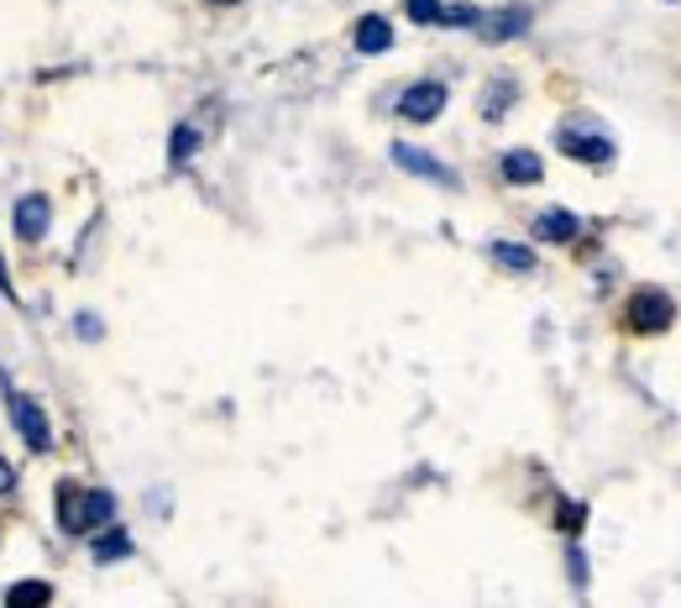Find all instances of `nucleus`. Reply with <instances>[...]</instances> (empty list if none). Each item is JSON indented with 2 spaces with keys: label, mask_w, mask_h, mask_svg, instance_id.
Listing matches in <instances>:
<instances>
[{
  "label": "nucleus",
  "mask_w": 681,
  "mask_h": 608,
  "mask_svg": "<svg viewBox=\"0 0 681 608\" xmlns=\"http://www.w3.org/2000/svg\"><path fill=\"white\" fill-rule=\"evenodd\" d=\"M105 524H116V493H105V487H74V483L59 487L63 535H94Z\"/></svg>",
  "instance_id": "f257e3e1"
},
{
  "label": "nucleus",
  "mask_w": 681,
  "mask_h": 608,
  "mask_svg": "<svg viewBox=\"0 0 681 608\" xmlns=\"http://www.w3.org/2000/svg\"><path fill=\"white\" fill-rule=\"evenodd\" d=\"M623 320H629V331L660 335V331H671L677 304H671V294H660V289H634L629 304H623Z\"/></svg>",
  "instance_id": "f03ea898"
},
{
  "label": "nucleus",
  "mask_w": 681,
  "mask_h": 608,
  "mask_svg": "<svg viewBox=\"0 0 681 608\" xmlns=\"http://www.w3.org/2000/svg\"><path fill=\"white\" fill-rule=\"evenodd\" d=\"M5 409H11V426L27 435L31 452H53V426H48V415L37 409V398L31 394H16L11 378H5Z\"/></svg>",
  "instance_id": "7ed1b4c3"
},
{
  "label": "nucleus",
  "mask_w": 681,
  "mask_h": 608,
  "mask_svg": "<svg viewBox=\"0 0 681 608\" xmlns=\"http://www.w3.org/2000/svg\"><path fill=\"white\" fill-rule=\"evenodd\" d=\"M556 142H562L566 157H582V163H608L614 157V137L593 122H566L556 131Z\"/></svg>",
  "instance_id": "20e7f679"
},
{
  "label": "nucleus",
  "mask_w": 681,
  "mask_h": 608,
  "mask_svg": "<svg viewBox=\"0 0 681 608\" xmlns=\"http://www.w3.org/2000/svg\"><path fill=\"white\" fill-rule=\"evenodd\" d=\"M445 111V85L441 79H419V85H409V90L399 94V116H404V122H436V116H441Z\"/></svg>",
  "instance_id": "39448f33"
},
{
  "label": "nucleus",
  "mask_w": 681,
  "mask_h": 608,
  "mask_svg": "<svg viewBox=\"0 0 681 608\" xmlns=\"http://www.w3.org/2000/svg\"><path fill=\"white\" fill-rule=\"evenodd\" d=\"M393 163L404 168V174H419V179H430V183H441V189H456V168L451 163H441V157H430V152H419L409 148V142H393Z\"/></svg>",
  "instance_id": "423d86ee"
},
{
  "label": "nucleus",
  "mask_w": 681,
  "mask_h": 608,
  "mask_svg": "<svg viewBox=\"0 0 681 608\" xmlns=\"http://www.w3.org/2000/svg\"><path fill=\"white\" fill-rule=\"evenodd\" d=\"M472 31H482V42H514V37L530 31V11H525V5H508V11H493V16H477Z\"/></svg>",
  "instance_id": "0eeeda50"
},
{
  "label": "nucleus",
  "mask_w": 681,
  "mask_h": 608,
  "mask_svg": "<svg viewBox=\"0 0 681 608\" xmlns=\"http://www.w3.org/2000/svg\"><path fill=\"white\" fill-rule=\"evenodd\" d=\"M48 220H53L48 194H27V200H16V237H22V242H42V237H48Z\"/></svg>",
  "instance_id": "6e6552de"
},
{
  "label": "nucleus",
  "mask_w": 681,
  "mask_h": 608,
  "mask_svg": "<svg viewBox=\"0 0 681 608\" xmlns=\"http://www.w3.org/2000/svg\"><path fill=\"white\" fill-rule=\"evenodd\" d=\"M582 231V220L571 211H545V215H534V237L540 242H571Z\"/></svg>",
  "instance_id": "1a4fd4ad"
},
{
  "label": "nucleus",
  "mask_w": 681,
  "mask_h": 608,
  "mask_svg": "<svg viewBox=\"0 0 681 608\" xmlns=\"http://www.w3.org/2000/svg\"><path fill=\"white\" fill-rule=\"evenodd\" d=\"M393 48V27L383 16H362L356 22V53H388Z\"/></svg>",
  "instance_id": "9d476101"
},
{
  "label": "nucleus",
  "mask_w": 681,
  "mask_h": 608,
  "mask_svg": "<svg viewBox=\"0 0 681 608\" xmlns=\"http://www.w3.org/2000/svg\"><path fill=\"white\" fill-rule=\"evenodd\" d=\"M504 179L508 183H540L545 179V163H540L534 152L514 148V152H504Z\"/></svg>",
  "instance_id": "9b49d317"
},
{
  "label": "nucleus",
  "mask_w": 681,
  "mask_h": 608,
  "mask_svg": "<svg viewBox=\"0 0 681 608\" xmlns=\"http://www.w3.org/2000/svg\"><path fill=\"white\" fill-rule=\"evenodd\" d=\"M514 94H519L514 79H493V85L482 90V116H488V122H504L508 111H514Z\"/></svg>",
  "instance_id": "f8f14e48"
},
{
  "label": "nucleus",
  "mask_w": 681,
  "mask_h": 608,
  "mask_svg": "<svg viewBox=\"0 0 681 608\" xmlns=\"http://www.w3.org/2000/svg\"><path fill=\"white\" fill-rule=\"evenodd\" d=\"M488 252H493V263L508 268V274H530V268H534V252H530V246H519V242H493Z\"/></svg>",
  "instance_id": "ddd939ff"
},
{
  "label": "nucleus",
  "mask_w": 681,
  "mask_h": 608,
  "mask_svg": "<svg viewBox=\"0 0 681 608\" xmlns=\"http://www.w3.org/2000/svg\"><path fill=\"white\" fill-rule=\"evenodd\" d=\"M121 556H131V535L116 530V524H105L100 541H94V561H121Z\"/></svg>",
  "instance_id": "4468645a"
},
{
  "label": "nucleus",
  "mask_w": 681,
  "mask_h": 608,
  "mask_svg": "<svg viewBox=\"0 0 681 608\" xmlns=\"http://www.w3.org/2000/svg\"><path fill=\"white\" fill-rule=\"evenodd\" d=\"M5 604L11 608H42V604H53V587H48V582H16V587L5 593Z\"/></svg>",
  "instance_id": "2eb2a0df"
},
{
  "label": "nucleus",
  "mask_w": 681,
  "mask_h": 608,
  "mask_svg": "<svg viewBox=\"0 0 681 608\" xmlns=\"http://www.w3.org/2000/svg\"><path fill=\"white\" fill-rule=\"evenodd\" d=\"M194 152H200V131H194V126H178V131H174V148H168V157H174V163H189Z\"/></svg>",
  "instance_id": "dca6fc26"
},
{
  "label": "nucleus",
  "mask_w": 681,
  "mask_h": 608,
  "mask_svg": "<svg viewBox=\"0 0 681 608\" xmlns=\"http://www.w3.org/2000/svg\"><path fill=\"white\" fill-rule=\"evenodd\" d=\"M477 16H482V11H472V5H441L436 22H441V27H477Z\"/></svg>",
  "instance_id": "f3484780"
},
{
  "label": "nucleus",
  "mask_w": 681,
  "mask_h": 608,
  "mask_svg": "<svg viewBox=\"0 0 681 608\" xmlns=\"http://www.w3.org/2000/svg\"><path fill=\"white\" fill-rule=\"evenodd\" d=\"M404 5H409V16L419 27H436V16H441V0H404Z\"/></svg>",
  "instance_id": "a211bd4d"
},
{
  "label": "nucleus",
  "mask_w": 681,
  "mask_h": 608,
  "mask_svg": "<svg viewBox=\"0 0 681 608\" xmlns=\"http://www.w3.org/2000/svg\"><path fill=\"white\" fill-rule=\"evenodd\" d=\"M556 524H562L566 535H577V530L588 524V509H582V504H562V519H556Z\"/></svg>",
  "instance_id": "6ab92c4d"
},
{
  "label": "nucleus",
  "mask_w": 681,
  "mask_h": 608,
  "mask_svg": "<svg viewBox=\"0 0 681 608\" xmlns=\"http://www.w3.org/2000/svg\"><path fill=\"white\" fill-rule=\"evenodd\" d=\"M74 331L85 335V341H100V335H105V326H100L94 315H79V320H74Z\"/></svg>",
  "instance_id": "aec40b11"
},
{
  "label": "nucleus",
  "mask_w": 681,
  "mask_h": 608,
  "mask_svg": "<svg viewBox=\"0 0 681 608\" xmlns=\"http://www.w3.org/2000/svg\"><path fill=\"white\" fill-rule=\"evenodd\" d=\"M11 487H16V472H11V461H5V456H0V498H5V493H11Z\"/></svg>",
  "instance_id": "412c9836"
},
{
  "label": "nucleus",
  "mask_w": 681,
  "mask_h": 608,
  "mask_svg": "<svg viewBox=\"0 0 681 608\" xmlns=\"http://www.w3.org/2000/svg\"><path fill=\"white\" fill-rule=\"evenodd\" d=\"M0 294H5V300H16V289H11V274H5V257H0Z\"/></svg>",
  "instance_id": "4be33fe9"
},
{
  "label": "nucleus",
  "mask_w": 681,
  "mask_h": 608,
  "mask_svg": "<svg viewBox=\"0 0 681 608\" xmlns=\"http://www.w3.org/2000/svg\"><path fill=\"white\" fill-rule=\"evenodd\" d=\"M210 5H237V0H210Z\"/></svg>",
  "instance_id": "5701e85b"
}]
</instances>
